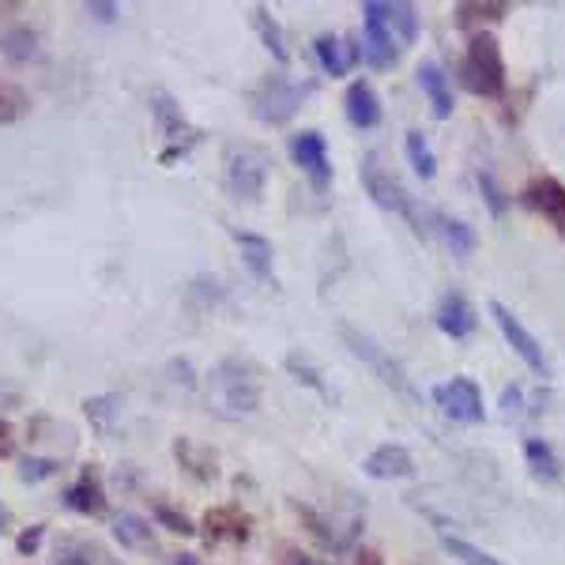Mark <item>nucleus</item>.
Wrapping results in <instances>:
<instances>
[{
    "mask_svg": "<svg viewBox=\"0 0 565 565\" xmlns=\"http://www.w3.org/2000/svg\"><path fill=\"white\" fill-rule=\"evenodd\" d=\"M441 543H445V551H449L452 558H460L464 565H501L495 554H487L483 547L467 543V539H460V536H445Z\"/></svg>",
    "mask_w": 565,
    "mask_h": 565,
    "instance_id": "obj_30",
    "label": "nucleus"
},
{
    "mask_svg": "<svg viewBox=\"0 0 565 565\" xmlns=\"http://www.w3.org/2000/svg\"><path fill=\"white\" fill-rule=\"evenodd\" d=\"M521 201L528 204L531 211L543 215L558 234H565V185L558 178H531L528 185L521 189Z\"/></svg>",
    "mask_w": 565,
    "mask_h": 565,
    "instance_id": "obj_11",
    "label": "nucleus"
},
{
    "mask_svg": "<svg viewBox=\"0 0 565 565\" xmlns=\"http://www.w3.org/2000/svg\"><path fill=\"white\" fill-rule=\"evenodd\" d=\"M114 536L121 547H132V551H143V547L155 543V536H151V524L140 521L137 513H121L114 521Z\"/></svg>",
    "mask_w": 565,
    "mask_h": 565,
    "instance_id": "obj_23",
    "label": "nucleus"
},
{
    "mask_svg": "<svg viewBox=\"0 0 565 565\" xmlns=\"http://www.w3.org/2000/svg\"><path fill=\"white\" fill-rule=\"evenodd\" d=\"M524 460H528V467L536 475H543V479H558L562 475V460L558 452L551 449V441H543V437H528L524 441Z\"/></svg>",
    "mask_w": 565,
    "mask_h": 565,
    "instance_id": "obj_22",
    "label": "nucleus"
},
{
    "mask_svg": "<svg viewBox=\"0 0 565 565\" xmlns=\"http://www.w3.org/2000/svg\"><path fill=\"white\" fill-rule=\"evenodd\" d=\"M12 457V441H0V460Z\"/></svg>",
    "mask_w": 565,
    "mask_h": 565,
    "instance_id": "obj_47",
    "label": "nucleus"
},
{
    "mask_svg": "<svg viewBox=\"0 0 565 565\" xmlns=\"http://www.w3.org/2000/svg\"><path fill=\"white\" fill-rule=\"evenodd\" d=\"M8 524H12V513H8V505H0V536L8 531Z\"/></svg>",
    "mask_w": 565,
    "mask_h": 565,
    "instance_id": "obj_44",
    "label": "nucleus"
},
{
    "mask_svg": "<svg viewBox=\"0 0 565 565\" xmlns=\"http://www.w3.org/2000/svg\"><path fill=\"white\" fill-rule=\"evenodd\" d=\"M280 565H313V562H309L301 551H294V547H286V551H283V558H280Z\"/></svg>",
    "mask_w": 565,
    "mask_h": 565,
    "instance_id": "obj_42",
    "label": "nucleus"
},
{
    "mask_svg": "<svg viewBox=\"0 0 565 565\" xmlns=\"http://www.w3.org/2000/svg\"><path fill=\"white\" fill-rule=\"evenodd\" d=\"M408 158H411V166H415L419 178L429 181L437 174V155H434V147L426 143L423 132H408Z\"/></svg>",
    "mask_w": 565,
    "mask_h": 565,
    "instance_id": "obj_29",
    "label": "nucleus"
},
{
    "mask_svg": "<svg viewBox=\"0 0 565 565\" xmlns=\"http://www.w3.org/2000/svg\"><path fill=\"white\" fill-rule=\"evenodd\" d=\"M501 411H505V415H536L539 400H528V388L524 385H509L505 393H501Z\"/></svg>",
    "mask_w": 565,
    "mask_h": 565,
    "instance_id": "obj_35",
    "label": "nucleus"
},
{
    "mask_svg": "<svg viewBox=\"0 0 565 565\" xmlns=\"http://www.w3.org/2000/svg\"><path fill=\"white\" fill-rule=\"evenodd\" d=\"M42 539H46V524H30V528L23 531L20 539H15V551H20V554H35L38 547H42Z\"/></svg>",
    "mask_w": 565,
    "mask_h": 565,
    "instance_id": "obj_40",
    "label": "nucleus"
},
{
    "mask_svg": "<svg viewBox=\"0 0 565 565\" xmlns=\"http://www.w3.org/2000/svg\"><path fill=\"white\" fill-rule=\"evenodd\" d=\"M313 53H317V61H321V68L329 72V76H347V72L355 68V61H358V46L351 42V38H336V35L317 38Z\"/></svg>",
    "mask_w": 565,
    "mask_h": 565,
    "instance_id": "obj_18",
    "label": "nucleus"
},
{
    "mask_svg": "<svg viewBox=\"0 0 565 565\" xmlns=\"http://www.w3.org/2000/svg\"><path fill=\"white\" fill-rule=\"evenodd\" d=\"M419 87H423V94L429 99V106H434V117H452V110H457V102H452V84L449 76H445V68L437 65V61H426V65H419Z\"/></svg>",
    "mask_w": 565,
    "mask_h": 565,
    "instance_id": "obj_17",
    "label": "nucleus"
},
{
    "mask_svg": "<svg viewBox=\"0 0 565 565\" xmlns=\"http://www.w3.org/2000/svg\"><path fill=\"white\" fill-rule=\"evenodd\" d=\"M362 185H365V193L373 196V204H381L385 211H396V215H403V219L411 222V227L423 234V215L415 211V201L408 196V189L400 185V181L393 178V174L385 170V166L377 163V158H362Z\"/></svg>",
    "mask_w": 565,
    "mask_h": 565,
    "instance_id": "obj_5",
    "label": "nucleus"
},
{
    "mask_svg": "<svg viewBox=\"0 0 565 565\" xmlns=\"http://www.w3.org/2000/svg\"><path fill=\"white\" fill-rule=\"evenodd\" d=\"M234 242H237V249H242L245 268H249V272L257 275L260 283L272 280V257H275L272 242H268V237H260V234H249V230H237Z\"/></svg>",
    "mask_w": 565,
    "mask_h": 565,
    "instance_id": "obj_19",
    "label": "nucleus"
},
{
    "mask_svg": "<svg viewBox=\"0 0 565 565\" xmlns=\"http://www.w3.org/2000/svg\"><path fill=\"white\" fill-rule=\"evenodd\" d=\"M339 336L347 339V347H351V351L362 358V362L370 365V370L377 373V377L385 381L388 388H396V393H403V396H415V388H411V381H408V373H403V365L393 362V358L385 355V347L373 344L365 332L351 329V324H339Z\"/></svg>",
    "mask_w": 565,
    "mask_h": 565,
    "instance_id": "obj_9",
    "label": "nucleus"
},
{
    "mask_svg": "<svg viewBox=\"0 0 565 565\" xmlns=\"http://www.w3.org/2000/svg\"><path fill=\"white\" fill-rule=\"evenodd\" d=\"M208 396L215 415L222 419H249L260 411V377L242 358H222L211 370Z\"/></svg>",
    "mask_w": 565,
    "mask_h": 565,
    "instance_id": "obj_1",
    "label": "nucleus"
},
{
    "mask_svg": "<svg viewBox=\"0 0 565 565\" xmlns=\"http://www.w3.org/2000/svg\"><path fill=\"white\" fill-rule=\"evenodd\" d=\"M362 472L381 483L411 479V475H415V460H411V452L403 449V445H381V449H373L370 457L362 460Z\"/></svg>",
    "mask_w": 565,
    "mask_h": 565,
    "instance_id": "obj_14",
    "label": "nucleus"
},
{
    "mask_svg": "<svg viewBox=\"0 0 565 565\" xmlns=\"http://www.w3.org/2000/svg\"><path fill=\"white\" fill-rule=\"evenodd\" d=\"M155 521L163 524L166 531H178V536H193V521L185 513H174L170 505H155Z\"/></svg>",
    "mask_w": 565,
    "mask_h": 565,
    "instance_id": "obj_38",
    "label": "nucleus"
},
{
    "mask_svg": "<svg viewBox=\"0 0 565 565\" xmlns=\"http://www.w3.org/2000/svg\"><path fill=\"white\" fill-rule=\"evenodd\" d=\"M170 565H196V558H193V554H174Z\"/></svg>",
    "mask_w": 565,
    "mask_h": 565,
    "instance_id": "obj_45",
    "label": "nucleus"
},
{
    "mask_svg": "<svg viewBox=\"0 0 565 565\" xmlns=\"http://www.w3.org/2000/svg\"><path fill=\"white\" fill-rule=\"evenodd\" d=\"M479 189H483V196H487V204H490V215H495V219H501V215H505V208H509V196H505V189L498 185L495 174L483 170L479 174Z\"/></svg>",
    "mask_w": 565,
    "mask_h": 565,
    "instance_id": "obj_37",
    "label": "nucleus"
},
{
    "mask_svg": "<svg viewBox=\"0 0 565 565\" xmlns=\"http://www.w3.org/2000/svg\"><path fill=\"white\" fill-rule=\"evenodd\" d=\"M286 370L294 373V381H298V385H309L313 393H321L324 400H336V393H332V388L324 385V381H321V370H317V365L309 362L306 355H298V351L286 355Z\"/></svg>",
    "mask_w": 565,
    "mask_h": 565,
    "instance_id": "obj_26",
    "label": "nucleus"
},
{
    "mask_svg": "<svg viewBox=\"0 0 565 565\" xmlns=\"http://www.w3.org/2000/svg\"><path fill=\"white\" fill-rule=\"evenodd\" d=\"M99 547L87 543V539H72L65 536L57 543V565H99Z\"/></svg>",
    "mask_w": 565,
    "mask_h": 565,
    "instance_id": "obj_28",
    "label": "nucleus"
},
{
    "mask_svg": "<svg viewBox=\"0 0 565 565\" xmlns=\"http://www.w3.org/2000/svg\"><path fill=\"white\" fill-rule=\"evenodd\" d=\"M434 400L437 408L445 411V419L452 423H464V426H479L487 419V408H483V393L472 377H452L445 385L434 388Z\"/></svg>",
    "mask_w": 565,
    "mask_h": 565,
    "instance_id": "obj_8",
    "label": "nucleus"
},
{
    "mask_svg": "<svg viewBox=\"0 0 565 565\" xmlns=\"http://www.w3.org/2000/svg\"><path fill=\"white\" fill-rule=\"evenodd\" d=\"M0 441H12V423L8 419H0Z\"/></svg>",
    "mask_w": 565,
    "mask_h": 565,
    "instance_id": "obj_46",
    "label": "nucleus"
},
{
    "mask_svg": "<svg viewBox=\"0 0 565 565\" xmlns=\"http://www.w3.org/2000/svg\"><path fill=\"white\" fill-rule=\"evenodd\" d=\"M151 117H155V125H158V129H163V137H166V140L178 143V147H174V151H166L163 163H174V158H178V155H185L189 143L196 140V132L189 129V121H185V114H181L178 102H174L166 91H155V94H151Z\"/></svg>",
    "mask_w": 565,
    "mask_h": 565,
    "instance_id": "obj_10",
    "label": "nucleus"
},
{
    "mask_svg": "<svg viewBox=\"0 0 565 565\" xmlns=\"http://www.w3.org/2000/svg\"><path fill=\"white\" fill-rule=\"evenodd\" d=\"M365 30L388 38L396 50H408L419 38V12L415 4H403V0H365L362 4Z\"/></svg>",
    "mask_w": 565,
    "mask_h": 565,
    "instance_id": "obj_3",
    "label": "nucleus"
},
{
    "mask_svg": "<svg viewBox=\"0 0 565 565\" xmlns=\"http://www.w3.org/2000/svg\"><path fill=\"white\" fill-rule=\"evenodd\" d=\"M437 329L449 339H472L479 329V309L464 294H445V301L437 306Z\"/></svg>",
    "mask_w": 565,
    "mask_h": 565,
    "instance_id": "obj_13",
    "label": "nucleus"
},
{
    "mask_svg": "<svg viewBox=\"0 0 565 565\" xmlns=\"http://www.w3.org/2000/svg\"><path fill=\"white\" fill-rule=\"evenodd\" d=\"M358 565H385V558H381L377 551H362L358 554Z\"/></svg>",
    "mask_w": 565,
    "mask_h": 565,
    "instance_id": "obj_43",
    "label": "nucleus"
},
{
    "mask_svg": "<svg viewBox=\"0 0 565 565\" xmlns=\"http://www.w3.org/2000/svg\"><path fill=\"white\" fill-rule=\"evenodd\" d=\"M23 400H27V393H23V388L15 385L12 377H0V411H15V408H23Z\"/></svg>",
    "mask_w": 565,
    "mask_h": 565,
    "instance_id": "obj_39",
    "label": "nucleus"
},
{
    "mask_svg": "<svg viewBox=\"0 0 565 565\" xmlns=\"http://www.w3.org/2000/svg\"><path fill=\"white\" fill-rule=\"evenodd\" d=\"M174 452H178V460L196 475V479H215V457H204V452H196L189 441H178V445H174Z\"/></svg>",
    "mask_w": 565,
    "mask_h": 565,
    "instance_id": "obj_34",
    "label": "nucleus"
},
{
    "mask_svg": "<svg viewBox=\"0 0 565 565\" xmlns=\"http://www.w3.org/2000/svg\"><path fill=\"white\" fill-rule=\"evenodd\" d=\"M268 185V155L257 147H234L227 158V189L245 204H257Z\"/></svg>",
    "mask_w": 565,
    "mask_h": 565,
    "instance_id": "obj_6",
    "label": "nucleus"
},
{
    "mask_svg": "<svg viewBox=\"0 0 565 565\" xmlns=\"http://www.w3.org/2000/svg\"><path fill=\"white\" fill-rule=\"evenodd\" d=\"M309 94H313V84H309V79H301L298 84V79L275 76L257 91V99H253V114H257L265 125H286L294 114H298L301 102H306Z\"/></svg>",
    "mask_w": 565,
    "mask_h": 565,
    "instance_id": "obj_4",
    "label": "nucleus"
},
{
    "mask_svg": "<svg viewBox=\"0 0 565 565\" xmlns=\"http://www.w3.org/2000/svg\"><path fill=\"white\" fill-rule=\"evenodd\" d=\"M27 94L20 91L15 84H0V125H12L27 114Z\"/></svg>",
    "mask_w": 565,
    "mask_h": 565,
    "instance_id": "obj_33",
    "label": "nucleus"
},
{
    "mask_svg": "<svg viewBox=\"0 0 565 565\" xmlns=\"http://www.w3.org/2000/svg\"><path fill=\"white\" fill-rule=\"evenodd\" d=\"M117 403H121V396H94V400H84V411H87V419H91L94 426L99 429H110L114 426V419H117Z\"/></svg>",
    "mask_w": 565,
    "mask_h": 565,
    "instance_id": "obj_31",
    "label": "nucleus"
},
{
    "mask_svg": "<svg viewBox=\"0 0 565 565\" xmlns=\"http://www.w3.org/2000/svg\"><path fill=\"white\" fill-rule=\"evenodd\" d=\"M253 23H257L260 38H265V46L272 50V57L283 65V61H286V35H283V27L272 20V15H268V8H253Z\"/></svg>",
    "mask_w": 565,
    "mask_h": 565,
    "instance_id": "obj_27",
    "label": "nucleus"
},
{
    "mask_svg": "<svg viewBox=\"0 0 565 565\" xmlns=\"http://www.w3.org/2000/svg\"><path fill=\"white\" fill-rule=\"evenodd\" d=\"M291 155H294V163L309 174V181H313L317 189H324L332 181L329 143H324L321 132L306 129V132H298V137H291Z\"/></svg>",
    "mask_w": 565,
    "mask_h": 565,
    "instance_id": "obj_12",
    "label": "nucleus"
},
{
    "mask_svg": "<svg viewBox=\"0 0 565 565\" xmlns=\"http://www.w3.org/2000/svg\"><path fill=\"white\" fill-rule=\"evenodd\" d=\"M57 475V460H46V457H23L20 460V479L23 483H42Z\"/></svg>",
    "mask_w": 565,
    "mask_h": 565,
    "instance_id": "obj_36",
    "label": "nucleus"
},
{
    "mask_svg": "<svg viewBox=\"0 0 565 565\" xmlns=\"http://www.w3.org/2000/svg\"><path fill=\"white\" fill-rule=\"evenodd\" d=\"M65 505L76 509V513H84V516L106 513V490H102V479L94 467H84L79 483H72V487L65 490Z\"/></svg>",
    "mask_w": 565,
    "mask_h": 565,
    "instance_id": "obj_16",
    "label": "nucleus"
},
{
    "mask_svg": "<svg viewBox=\"0 0 565 565\" xmlns=\"http://www.w3.org/2000/svg\"><path fill=\"white\" fill-rule=\"evenodd\" d=\"M437 234H441V242L452 249V257H460V260H467L475 249H479L475 227H467L464 219H452V215H437Z\"/></svg>",
    "mask_w": 565,
    "mask_h": 565,
    "instance_id": "obj_20",
    "label": "nucleus"
},
{
    "mask_svg": "<svg viewBox=\"0 0 565 565\" xmlns=\"http://www.w3.org/2000/svg\"><path fill=\"white\" fill-rule=\"evenodd\" d=\"M234 536V539H249V516L237 513V509H208V516H204V536H208V543L222 536Z\"/></svg>",
    "mask_w": 565,
    "mask_h": 565,
    "instance_id": "obj_21",
    "label": "nucleus"
},
{
    "mask_svg": "<svg viewBox=\"0 0 565 565\" xmlns=\"http://www.w3.org/2000/svg\"><path fill=\"white\" fill-rule=\"evenodd\" d=\"M358 57H362L370 68H393L396 61H400V50H396L388 38H381V35H373V30H365L362 46H358Z\"/></svg>",
    "mask_w": 565,
    "mask_h": 565,
    "instance_id": "obj_24",
    "label": "nucleus"
},
{
    "mask_svg": "<svg viewBox=\"0 0 565 565\" xmlns=\"http://www.w3.org/2000/svg\"><path fill=\"white\" fill-rule=\"evenodd\" d=\"M460 79L472 94H483V99H501L509 87V72L505 57H501V46L495 35H472L467 42V53L460 61Z\"/></svg>",
    "mask_w": 565,
    "mask_h": 565,
    "instance_id": "obj_2",
    "label": "nucleus"
},
{
    "mask_svg": "<svg viewBox=\"0 0 565 565\" xmlns=\"http://www.w3.org/2000/svg\"><path fill=\"white\" fill-rule=\"evenodd\" d=\"M344 110H347V121L355 125V129H377L381 125V99L377 91H373L365 79H355L351 87H347L344 94Z\"/></svg>",
    "mask_w": 565,
    "mask_h": 565,
    "instance_id": "obj_15",
    "label": "nucleus"
},
{
    "mask_svg": "<svg viewBox=\"0 0 565 565\" xmlns=\"http://www.w3.org/2000/svg\"><path fill=\"white\" fill-rule=\"evenodd\" d=\"M117 12H121V8H117V4H102V0H91V4H87V15H94V20H102V23L117 20Z\"/></svg>",
    "mask_w": 565,
    "mask_h": 565,
    "instance_id": "obj_41",
    "label": "nucleus"
},
{
    "mask_svg": "<svg viewBox=\"0 0 565 565\" xmlns=\"http://www.w3.org/2000/svg\"><path fill=\"white\" fill-rule=\"evenodd\" d=\"M509 4H457V23L472 27V23H498L505 20Z\"/></svg>",
    "mask_w": 565,
    "mask_h": 565,
    "instance_id": "obj_32",
    "label": "nucleus"
},
{
    "mask_svg": "<svg viewBox=\"0 0 565 565\" xmlns=\"http://www.w3.org/2000/svg\"><path fill=\"white\" fill-rule=\"evenodd\" d=\"M490 317H495V324L501 329V336H505V344L516 351V358H521V362L528 365L531 373L547 377V373H551V365H547L543 344H539V339L531 336L528 324H524L521 317H516L513 309L505 306V301H490Z\"/></svg>",
    "mask_w": 565,
    "mask_h": 565,
    "instance_id": "obj_7",
    "label": "nucleus"
},
{
    "mask_svg": "<svg viewBox=\"0 0 565 565\" xmlns=\"http://www.w3.org/2000/svg\"><path fill=\"white\" fill-rule=\"evenodd\" d=\"M0 50H4V57H12V61H30V57H38V35L30 27H12V30H4V38H0Z\"/></svg>",
    "mask_w": 565,
    "mask_h": 565,
    "instance_id": "obj_25",
    "label": "nucleus"
}]
</instances>
